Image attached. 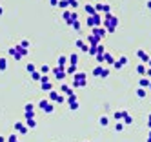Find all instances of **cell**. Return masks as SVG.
Segmentation results:
<instances>
[{
    "mask_svg": "<svg viewBox=\"0 0 151 142\" xmlns=\"http://www.w3.org/2000/svg\"><path fill=\"white\" fill-rule=\"evenodd\" d=\"M137 57H138L142 62H148V60H149V55H148L144 49H138V51H137Z\"/></svg>",
    "mask_w": 151,
    "mask_h": 142,
    "instance_id": "cell-1",
    "label": "cell"
},
{
    "mask_svg": "<svg viewBox=\"0 0 151 142\" xmlns=\"http://www.w3.org/2000/svg\"><path fill=\"white\" fill-rule=\"evenodd\" d=\"M149 84H151V78H148V77H144L142 80L138 82V86H140V87H149Z\"/></svg>",
    "mask_w": 151,
    "mask_h": 142,
    "instance_id": "cell-2",
    "label": "cell"
},
{
    "mask_svg": "<svg viewBox=\"0 0 151 142\" xmlns=\"http://www.w3.org/2000/svg\"><path fill=\"white\" fill-rule=\"evenodd\" d=\"M137 73H138V75H146V73H148V69H146L144 64H140V66H137Z\"/></svg>",
    "mask_w": 151,
    "mask_h": 142,
    "instance_id": "cell-3",
    "label": "cell"
},
{
    "mask_svg": "<svg viewBox=\"0 0 151 142\" xmlns=\"http://www.w3.org/2000/svg\"><path fill=\"white\" fill-rule=\"evenodd\" d=\"M137 95L140 97V99H144V97H146V91H144V87H138V89H137Z\"/></svg>",
    "mask_w": 151,
    "mask_h": 142,
    "instance_id": "cell-4",
    "label": "cell"
},
{
    "mask_svg": "<svg viewBox=\"0 0 151 142\" xmlns=\"http://www.w3.org/2000/svg\"><path fill=\"white\" fill-rule=\"evenodd\" d=\"M124 122H126V124H131V122H133V119H131V117H129L128 113H126V117H124Z\"/></svg>",
    "mask_w": 151,
    "mask_h": 142,
    "instance_id": "cell-5",
    "label": "cell"
},
{
    "mask_svg": "<svg viewBox=\"0 0 151 142\" xmlns=\"http://www.w3.org/2000/svg\"><path fill=\"white\" fill-rule=\"evenodd\" d=\"M124 64H128V58H126V57L120 58V66H124Z\"/></svg>",
    "mask_w": 151,
    "mask_h": 142,
    "instance_id": "cell-6",
    "label": "cell"
},
{
    "mask_svg": "<svg viewBox=\"0 0 151 142\" xmlns=\"http://www.w3.org/2000/svg\"><path fill=\"white\" fill-rule=\"evenodd\" d=\"M100 124L106 126V124H108V119H106V117H102V119H100Z\"/></svg>",
    "mask_w": 151,
    "mask_h": 142,
    "instance_id": "cell-7",
    "label": "cell"
},
{
    "mask_svg": "<svg viewBox=\"0 0 151 142\" xmlns=\"http://www.w3.org/2000/svg\"><path fill=\"white\" fill-rule=\"evenodd\" d=\"M148 126H149V129H151V115L148 117Z\"/></svg>",
    "mask_w": 151,
    "mask_h": 142,
    "instance_id": "cell-8",
    "label": "cell"
},
{
    "mask_svg": "<svg viewBox=\"0 0 151 142\" xmlns=\"http://www.w3.org/2000/svg\"><path fill=\"white\" fill-rule=\"evenodd\" d=\"M146 75H148V78H151V69H148V73H146Z\"/></svg>",
    "mask_w": 151,
    "mask_h": 142,
    "instance_id": "cell-9",
    "label": "cell"
},
{
    "mask_svg": "<svg viewBox=\"0 0 151 142\" xmlns=\"http://www.w3.org/2000/svg\"><path fill=\"white\" fill-rule=\"evenodd\" d=\"M146 6H148V7L151 9V0H148V4H146Z\"/></svg>",
    "mask_w": 151,
    "mask_h": 142,
    "instance_id": "cell-10",
    "label": "cell"
},
{
    "mask_svg": "<svg viewBox=\"0 0 151 142\" xmlns=\"http://www.w3.org/2000/svg\"><path fill=\"white\" fill-rule=\"evenodd\" d=\"M148 64H149V69H151V58H149V60H148Z\"/></svg>",
    "mask_w": 151,
    "mask_h": 142,
    "instance_id": "cell-11",
    "label": "cell"
},
{
    "mask_svg": "<svg viewBox=\"0 0 151 142\" xmlns=\"http://www.w3.org/2000/svg\"><path fill=\"white\" fill-rule=\"evenodd\" d=\"M148 142H151V137H149V139H148Z\"/></svg>",
    "mask_w": 151,
    "mask_h": 142,
    "instance_id": "cell-12",
    "label": "cell"
},
{
    "mask_svg": "<svg viewBox=\"0 0 151 142\" xmlns=\"http://www.w3.org/2000/svg\"><path fill=\"white\" fill-rule=\"evenodd\" d=\"M149 137H151V129H149Z\"/></svg>",
    "mask_w": 151,
    "mask_h": 142,
    "instance_id": "cell-13",
    "label": "cell"
},
{
    "mask_svg": "<svg viewBox=\"0 0 151 142\" xmlns=\"http://www.w3.org/2000/svg\"><path fill=\"white\" fill-rule=\"evenodd\" d=\"M149 89H151V84H149Z\"/></svg>",
    "mask_w": 151,
    "mask_h": 142,
    "instance_id": "cell-14",
    "label": "cell"
}]
</instances>
